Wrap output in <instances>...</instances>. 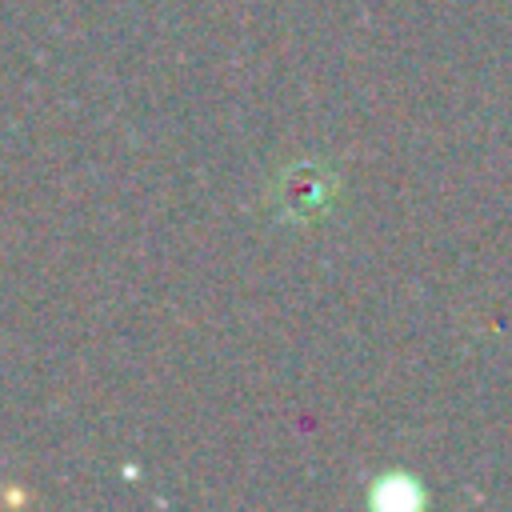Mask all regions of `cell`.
<instances>
[{
	"label": "cell",
	"instance_id": "6da1fadb",
	"mask_svg": "<svg viewBox=\"0 0 512 512\" xmlns=\"http://www.w3.org/2000/svg\"><path fill=\"white\" fill-rule=\"evenodd\" d=\"M336 196V180L328 176V168H316V164H296L280 176L272 200L280 204V212L288 220H316L328 212Z\"/></svg>",
	"mask_w": 512,
	"mask_h": 512
}]
</instances>
